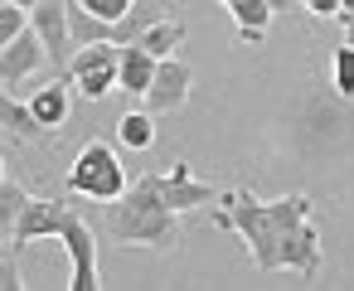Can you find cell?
<instances>
[{
    "label": "cell",
    "instance_id": "cell-7",
    "mask_svg": "<svg viewBox=\"0 0 354 291\" xmlns=\"http://www.w3.org/2000/svg\"><path fill=\"white\" fill-rule=\"evenodd\" d=\"M189 88H194V68H189V64H180L175 54H170V59H160V64H156L151 88L141 93V97H146V112H151V117H170V112H180V107L189 102Z\"/></svg>",
    "mask_w": 354,
    "mask_h": 291
},
{
    "label": "cell",
    "instance_id": "cell-16",
    "mask_svg": "<svg viewBox=\"0 0 354 291\" xmlns=\"http://www.w3.org/2000/svg\"><path fill=\"white\" fill-rule=\"evenodd\" d=\"M25 189L15 185V180H0V238L10 243V233H15V218H20V209H25Z\"/></svg>",
    "mask_w": 354,
    "mask_h": 291
},
{
    "label": "cell",
    "instance_id": "cell-14",
    "mask_svg": "<svg viewBox=\"0 0 354 291\" xmlns=\"http://www.w3.org/2000/svg\"><path fill=\"white\" fill-rule=\"evenodd\" d=\"M136 44H141L151 59H170V54L185 44V25H180V20H151V25L136 35Z\"/></svg>",
    "mask_w": 354,
    "mask_h": 291
},
{
    "label": "cell",
    "instance_id": "cell-15",
    "mask_svg": "<svg viewBox=\"0 0 354 291\" xmlns=\"http://www.w3.org/2000/svg\"><path fill=\"white\" fill-rule=\"evenodd\" d=\"M117 136H122L127 151H146V146L156 141V117H151V112H127V117L117 122Z\"/></svg>",
    "mask_w": 354,
    "mask_h": 291
},
{
    "label": "cell",
    "instance_id": "cell-9",
    "mask_svg": "<svg viewBox=\"0 0 354 291\" xmlns=\"http://www.w3.org/2000/svg\"><path fill=\"white\" fill-rule=\"evenodd\" d=\"M64 214H68L64 199H25V209H20V218H15V233H10V247L25 252L30 243L54 238L59 223H64Z\"/></svg>",
    "mask_w": 354,
    "mask_h": 291
},
{
    "label": "cell",
    "instance_id": "cell-26",
    "mask_svg": "<svg viewBox=\"0 0 354 291\" xmlns=\"http://www.w3.org/2000/svg\"><path fill=\"white\" fill-rule=\"evenodd\" d=\"M0 247H6V238H0Z\"/></svg>",
    "mask_w": 354,
    "mask_h": 291
},
{
    "label": "cell",
    "instance_id": "cell-24",
    "mask_svg": "<svg viewBox=\"0 0 354 291\" xmlns=\"http://www.w3.org/2000/svg\"><path fill=\"white\" fill-rule=\"evenodd\" d=\"M267 6H272V10H286V0H267Z\"/></svg>",
    "mask_w": 354,
    "mask_h": 291
},
{
    "label": "cell",
    "instance_id": "cell-5",
    "mask_svg": "<svg viewBox=\"0 0 354 291\" xmlns=\"http://www.w3.org/2000/svg\"><path fill=\"white\" fill-rule=\"evenodd\" d=\"M54 238H64L68 262H73V281H68V291H97L102 281H97V238H93V228L68 209Z\"/></svg>",
    "mask_w": 354,
    "mask_h": 291
},
{
    "label": "cell",
    "instance_id": "cell-10",
    "mask_svg": "<svg viewBox=\"0 0 354 291\" xmlns=\"http://www.w3.org/2000/svg\"><path fill=\"white\" fill-rule=\"evenodd\" d=\"M30 112H35V122L54 136L64 122H68V112H73V93H68V78H54V83H44V88H35L30 93Z\"/></svg>",
    "mask_w": 354,
    "mask_h": 291
},
{
    "label": "cell",
    "instance_id": "cell-1",
    "mask_svg": "<svg viewBox=\"0 0 354 291\" xmlns=\"http://www.w3.org/2000/svg\"><path fill=\"white\" fill-rule=\"evenodd\" d=\"M310 194H281V199H257L252 189H228L223 209L214 223L223 233H238L262 272H301L320 276V233L310 223Z\"/></svg>",
    "mask_w": 354,
    "mask_h": 291
},
{
    "label": "cell",
    "instance_id": "cell-4",
    "mask_svg": "<svg viewBox=\"0 0 354 291\" xmlns=\"http://www.w3.org/2000/svg\"><path fill=\"white\" fill-rule=\"evenodd\" d=\"M68 78L78 83L83 97H107L117 88V44H83L68 59Z\"/></svg>",
    "mask_w": 354,
    "mask_h": 291
},
{
    "label": "cell",
    "instance_id": "cell-19",
    "mask_svg": "<svg viewBox=\"0 0 354 291\" xmlns=\"http://www.w3.org/2000/svg\"><path fill=\"white\" fill-rule=\"evenodd\" d=\"M73 6H83L88 15H97V20H122L136 0H73Z\"/></svg>",
    "mask_w": 354,
    "mask_h": 291
},
{
    "label": "cell",
    "instance_id": "cell-25",
    "mask_svg": "<svg viewBox=\"0 0 354 291\" xmlns=\"http://www.w3.org/2000/svg\"><path fill=\"white\" fill-rule=\"evenodd\" d=\"M0 180H6V160H0Z\"/></svg>",
    "mask_w": 354,
    "mask_h": 291
},
{
    "label": "cell",
    "instance_id": "cell-21",
    "mask_svg": "<svg viewBox=\"0 0 354 291\" xmlns=\"http://www.w3.org/2000/svg\"><path fill=\"white\" fill-rule=\"evenodd\" d=\"M301 10H310V15H320V20H335V15H339V0H301Z\"/></svg>",
    "mask_w": 354,
    "mask_h": 291
},
{
    "label": "cell",
    "instance_id": "cell-20",
    "mask_svg": "<svg viewBox=\"0 0 354 291\" xmlns=\"http://www.w3.org/2000/svg\"><path fill=\"white\" fill-rule=\"evenodd\" d=\"M25 276H20V262H15V247L0 252V291H20Z\"/></svg>",
    "mask_w": 354,
    "mask_h": 291
},
{
    "label": "cell",
    "instance_id": "cell-6",
    "mask_svg": "<svg viewBox=\"0 0 354 291\" xmlns=\"http://www.w3.org/2000/svg\"><path fill=\"white\" fill-rule=\"evenodd\" d=\"M30 30L39 35L44 54H49V68L54 73H68V59H73V39H68V0H39L30 10Z\"/></svg>",
    "mask_w": 354,
    "mask_h": 291
},
{
    "label": "cell",
    "instance_id": "cell-2",
    "mask_svg": "<svg viewBox=\"0 0 354 291\" xmlns=\"http://www.w3.org/2000/svg\"><path fill=\"white\" fill-rule=\"evenodd\" d=\"M107 233H112V243H122V247H156V252H170V247L180 243V214L165 209V204L156 199L151 175H141L136 185H127V189L112 199V209H107Z\"/></svg>",
    "mask_w": 354,
    "mask_h": 291
},
{
    "label": "cell",
    "instance_id": "cell-22",
    "mask_svg": "<svg viewBox=\"0 0 354 291\" xmlns=\"http://www.w3.org/2000/svg\"><path fill=\"white\" fill-rule=\"evenodd\" d=\"M335 20L344 25V44H354V0H339V15Z\"/></svg>",
    "mask_w": 354,
    "mask_h": 291
},
{
    "label": "cell",
    "instance_id": "cell-18",
    "mask_svg": "<svg viewBox=\"0 0 354 291\" xmlns=\"http://www.w3.org/2000/svg\"><path fill=\"white\" fill-rule=\"evenodd\" d=\"M25 25H30V10H20V6H10V0H6V6H0V49H6Z\"/></svg>",
    "mask_w": 354,
    "mask_h": 291
},
{
    "label": "cell",
    "instance_id": "cell-8",
    "mask_svg": "<svg viewBox=\"0 0 354 291\" xmlns=\"http://www.w3.org/2000/svg\"><path fill=\"white\" fill-rule=\"evenodd\" d=\"M39 64H49V54H44V44H39V35L25 25L6 49H0V88H6V93H20L25 83H35Z\"/></svg>",
    "mask_w": 354,
    "mask_h": 291
},
{
    "label": "cell",
    "instance_id": "cell-17",
    "mask_svg": "<svg viewBox=\"0 0 354 291\" xmlns=\"http://www.w3.org/2000/svg\"><path fill=\"white\" fill-rule=\"evenodd\" d=\"M330 73H335V93H339V97H354V44L335 49V64H330Z\"/></svg>",
    "mask_w": 354,
    "mask_h": 291
},
{
    "label": "cell",
    "instance_id": "cell-23",
    "mask_svg": "<svg viewBox=\"0 0 354 291\" xmlns=\"http://www.w3.org/2000/svg\"><path fill=\"white\" fill-rule=\"evenodd\" d=\"M10 6H20V10H35V6H39V0H10Z\"/></svg>",
    "mask_w": 354,
    "mask_h": 291
},
{
    "label": "cell",
    "instance_id": "cell-3",
    "mask_svg": "<svg viewBox=\"0 0 354 291\" xmlns=\"http://www.w3.org/2000/svg\"><path fill=\"white\" fill-rule=\"evenodd\" d=\"M68 189L83 194V199H97V204H112L122 189H127V170L117 160V151L107 141H88L68 170Z\"/></svg>",
    "mask_w": 354,
    "mask_h": 291
},
{
    "label": "cell",
    "instance_id": "cell-11",
    "mask_svg": "<svg viewBox=\"0 0 354 291\" xmlns=\"http://www.w3.org/2000/svg\"><path fill=\"white\" fill-rule=\"evenodd\" d=\"M156 64L160 59H151L136 39L131 44H117V88L122 93H146L151 78H156Z\"/></svg>",
    "mask_w": 354,
    "mask_h": 291
},
{
    "label": "cell",
    "instance_id": "cell-13",
    "mask_svg": "<svg viewBox=\"0 0 354 291\" xmlns=\"http://www.w3.org/2000/svg\"><path fill=\"white\" fill-rule=\"evenodd\" d=\"M233 10V25H238V39L243 44H262L267 39V25H272V6L267 0H223Z\"/></svg>",
    "mask_w": 354,
    "mask_h": 291
},
{
    "label": "cell",
    "instance_id": "cell-12",
    "mask_svg": "<svg viewBox=\"0 0 354 291\" xmlns=\"http://www.w3.org/2000/svg\"><path fill=\"white\" fill-rule=\"evenodd\" d=\"M0 126H6L15 141H49V131L35 122L30 102H20V97H15V93H6V88H0Z\"/></svg>",
    "mask_w": 354,
    "mask_h": 291
}]
</instances>
